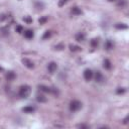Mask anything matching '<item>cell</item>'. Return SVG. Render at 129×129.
Segmentation results:
<instances>
[{
    "instance_id": "5bb4252c",
    "label": "cell",
    "mask_w": 129,
    "mask_h": 129,
    "mask_svg": "<svg viewBox=\"0 0 129 129\" xmlns=\"http://www.w3.org/2000/svg\"><path fill=\"white\" fill-rule=\"evenodd\" d=\"M111 62L109 61V59H105L104 61V68L105 69H107V70H110L111 69Z\"/></svg>"
},
{
    "instance_id": "ac0fdd59",
    "label": "cell",
    "mask_w": 129,
    "mask_h": 129,
    "mask_svg": "<svg viewBox=\"0 0 129 129\" xmlns=\"http://www.w3.org/2000/svg\"><path fill=\"white\" fill-rule=\"evenodd\" d=\"M98 43H99V41H98V39H96V38H94V39L91 40V45H92L93 48L98 47Z\"/></svg>"
},
{
    "instance_id": "7c38bea8",
    "label": "cell",
    "mask_w": 129,
    "mask_h": 129,
    "mask_svg": "<svg viewBox=\"0 0 129 129\" xmlns=\"http://www.w3.org/2000/svg\"><path fill=\"white\" fill-rule=\"evenodd\" d=\"M14 78H15V74L13 73V72H9V73L6 74V79L8 81H12Z\"/></svg>"
},
{
    "instance_id": "d6986e66",
    "label": "cell",
    "mask_w": 129,
    "mask_h": 129,
    "mask_svg": "<svg viewBox=\"0 0 129 129\" xmlns=\"http://www.w3.org/2000/svg\"><path fill=\"white\" fill-rule=\"evenodd\" d=\"M15 30H16V32H18V33H22V32H23V27H22L21 25H16Z\"/></svg>"
},
{
    "instance_id": "d4e9b609",
    "label": "cell",
    "mask_w": 129,
    "mask_h": 129,
    "mask_svg": "<svg viewBox=\"0 0 129 129\" xmlns=\"http://www.w3.org/2000/svg\"><path fill=\"white\" fill-rule=\"evenodd\" d=\"M56 49H59V50H61V49H63L64 47V44H59V45H56Z\"/></svg>"
},
{
    "instance_id": "2e32d148",
    "label": "cell",
    "mask_w": 129,
    "mask_h": 129,
    "mask_svg": "<svg viewBox=\"0 0 129 129\" xmlns=\"http://www.w3.org/2000/svg\"><path fill=\"white\" fill-rule=\"evenodd\" d=\"M70 49L72 50V52H80L81 48L78 47V45H73V44H71V45H70Z\"/></svg>"
},
{
    "instance_id": "ffe728a7",
    "label": "cell",
    "mask_w": 129,
    "mask_h": 129,
    "mask_svg": "<svg viewBox=\"0 0 129 129\" xmlns=\"http://www.w3.org/2000/svg\"><path fill=\"white\" fill-rule=\"evenodd\" d=\"M47 21H48V17H47V16L41 17V18H39V20H38V22H39L40 24H44Z\"/></svg>"
},
{
    "instance_id": "277c9868",
    "label": "cell",
    "mask_w": 129,
    "mask_h": 129,
    "mask_svg": "<svg viewBox=\"0 0 129 129\" xmlns=\"http://www.w3.org/2000/svg\"><path fill=\"white\" fill-rule=\"evenodd\" d=\"M57 69H58V64H57L56 63L52 62V63H49V64H48V72H49L50 74H54V72L57 71Z\"/></svg>"
},
{
    "instance_id": "6da1fadb",
    "label": "cell",
    "mask_w": 129,
    "mask_h": 129,
    "mask_svg": "<svg viewBox=\"0 0 129 129\" xmlns=\"http://www.w3.org/2000/svg\"><path fill=\"white\" fill-rule=\"evenodd\" d=\"M30 87L27 86V85H24V86H21L20 89H19V96L21 98H27L30 94Z\"/></svg>"
},
{
    "instance_id": "f546056e",
    "label": "cell",
    "mask_w": 129,
    "mask_h": 129,
    "mask_svg": "<svg viewBox=\"0 0 129 129\" xmlns=\"http://www.w3.org/2000/svg\"><path fill=\"white\" fill-rule=\"evenodd\" d=\"M1 71H3V69H2V68H0V72H1Z\"/></svg>"
},
{
    "instance_id": "3957f363",
    "label": "cell",
    "mask_w": 129,
    "mask_h": 129,
    "mask_svg": "<svg viewBox=\"0 0 129 129\" xmlns=\"http://www.w3.org/2000/svg\"><path fill=\"white\" fill-rule=\"evenodd\" d=\"M94 74L93 72H92V70H90V69H87V70L84 71V79L86 81H91L92 78H93Z\"/></svg>"
},
{
    "instance_id": "cb8c5ba5",
    "label": "cell",
    "mask_w": 129,
    "mask_h": 129,
    "mask_svg": "<svg viewBox=\"0 0 129 129\" xmlns=\"http://www.w3.org/2000/svg\"><path fill=\"white\" fill-rule=\"evenodd\" d=\"M6 19V15L5 14H0V22H2Z\"/></svg>"
},
{
    "instance_id": "484cf974",
    "label": "cell",
    "mask_w": 129,
    "mask_h": 129,
    "mask_svg": "<svg viewBox=\"0 0 129 129\" xmlns=\"http://www.w3.org/2000/svg\"><path fill=\"white\" fill-rule=\"evenodd\" d=\"M23 19H24V21H26V22H27V23H30V22H31V19H30L29 17H24Z\"/></svg>"
},
{
    "instance_id": "9a60e30c",
    "label": "cell",
    "mask_w": 129,
    "mask_h": 129,
    "mask_svg": "<svg viewBox=\"0 0 129 129\" xmlns=\"http://www.w3.org/2000/svg\"><path fill=\"white\" fill-rule=\"evenodd\" d=\"M84 39H85V35L83 33H78L76 35V40L77 41H83Z\"/></svg>"
},
{
    "instance_id": "7402d4cb",
    "label": "cell",
    "mask_w": 129,
    "mask_h": 129,
    "mask_svg": "<svg viewBox=\"0 0 129 129\" xmlns=\"http://www.w3.org/2000/svg\"><path fill=\"white\" fill-rule=\"evenodd\" d=\"M126 92V89L125 88H118L117 91H116V93L117 94H124Z\"/></svg>"
},
{
    "instance_id": "e0dca14e",
    "label": "cell",
    "mask_w": 129,
    "mask_h": 129,
    "mask_svg": "<svg viewBox=\"0 0 129 129\" xmlns=\"http://www.w3.org/2000/svg\"><path fill=\"white\" fill-rule=\"evenodd\" d=\"M127 27L128 26L126 24H124V23H117L116 24V28H118V29H126Z\"/></svg>"
},
{
    "instance_id": "83f0119b",
    "label": "cell",
    "mask_w": 129,
    "mask_h": 129,
    "mask_svg": "<svg viewBox=\"0 0 129 129\" xmlns=\"http://www.w3.org/2000/svg\"><path fill=\"white\" fill-rule=\"evenodd\" d=\"M79 127H82V128H89V126H87V125H79Z\"/></svg>"
},
{
    "instance_id": "7a4b0ae2",
    "label": "cell",
    "mask_w": 129,
    "mask_h": 129,
    "mask_svg": "<svg viewBox=\"0 0 129 129\" xmlns=\"http://www.w3.org/2000/svg\"><path fill=\"white\" fill-rule=\"evenodd\" d=\"M82 108V103L78 100H74L70 103V110L73 112H76V111H79V110Z\"/></svg>"
},
{
    "instance_id": "f1b7e54d",
    "label": "cell",
    "mask_w": 129,
    "mask_h": 129,
    "mask_svg": "<svg viewBox=\"0 0 129 129\" xmlns=\"http://www.w3.org/2000/svg\"><path fill=\"white\" fill-rule=\"evenodd\" d=\"M109 1H111V2H112V1H117V0H109Z\"/></svg>"
},
{
    "instance_id": "4316f807",
    "label": "cell",
    "mask_w": 129,
    "mask_h": 129,
    "mask_svg": "<svg viewBox=\"0 0 129 129\" xmlns=\"http://www.w3.org/2000/svg\"><path fill=\"white\" fill-rule=\"evenodd\" d=\"M128 118H129V117L127 116L125 119H124V120H123V124H127V123H128Z\"/></svg>"
},
{
    "instance_id": "30bf717a",
    "label": "cell",
    "mask_w": 129,
    "mask_h": 129,
    "mask_svg": "<svg viewBox=\"0 0 129 129\" xmlns=\"http://www.w3.org/2000/svg\"><path fill=\"white\" fill-rule=\"evenodd\" d=\"M34 110H35L34 107H32V106H26V107L22 109V111L25 113H32V112H34Z\"/></svg>"
},
{
    "instance_id": "ba28073f",
    "label": "cell",
    "mask_w": 129,
    "mask_h": 129,
    "mask_svg": "<svg viewBox=\"0 0 129 129\" xmlns=\"http://www.w3.org/2000/svg\"><path fill=\"white\" fill-rule=\"evenodd\" d=\"M36 100H38V102H39V103H45L48 101L47 97H44L43 95H38L36 96Z\"/></svg>"
},
{
    "instance_id": "603a6c76",
    "label": "cell",
    "mask_w": 129,
    "mask_h": 129,
    "mask_svg": "<svg viewBox=\"0 0 129 129\" xmlns=\"http://www.w3.org/2000/svg\"><path fill=\"white\" fill-rule=\"evenodd\" d=\"M68 1H69V0H59V6H61V7L64 6Z\"/></svg>"
},
{
    "instance_id": "5b68a950",
    "label": "cell",
    "mask_w": 129,
    "mask_h": 129,
    "mask_svg": "<svg viewBox=\"0 0 129 129\" xmlns=\"http://www.w3.org/2000/svg\"><path fill=\"white\" fill-rule=\"evenodd\" d=\"M22 63H23V64L26 67V68H28V69H32L34 67V64H33V63H32L30 59H22Z\"/></svg>"
},
{
    "instance_id": "4fadbf2b",
    "label": "cell",
    "mask_w": 129,
    "mask_h": 129,
    "mask_svg": "<svg viewBox=\"0 0 129 129\" xmlns=\"http://www.w3.org/2000/svg\"><path fill=\"white\" fill-rule=\"evenodd\" d=\"M105 48L106 49H111V48H113V43L111 40H107L106 41V43H105Z\"/></svg>"
},
{
    "instance_id": "52a82bcc",
    "label": "cell",
    "mask_w": 129,
    "mask_h": 129,
    "mask_svg": "<svg viewBox=\"0 0 129 129\" xmlns=\"http://www.w3.org/2000/svg\"><path fill=\"white\" fill-rule=\"evenodd\" d=\"M38 89L41 91V92H43V93H52L53 90L49 88V87L48 86H44V85H39L38 86Z\"/></svg>"
},
{
    "instance_id": "8fae6325",
    "label": "cell",
    "mask_w": 129,
    "mask_h": 129,
    "mask_svg": "<svg viewBox=\"0 0 129 129\" xmlns=\"http://www.w3.org/2000/svg\"><path fill=\"white\" fill-rule=\"evenodd\" d=\"M72 13L75 15H80V14H82V10L79 7H73L72 8Z\"/></svg>"
},
{
    "instance_id": "8992f818",
    "label": "cell",
    "mask_w": 129,
    "mask_h": 129,
    "mask_svg": "<svg viewBox=\"0 0 129 129\" xmlns=\"http://www.w3.org/2000/svg\"><path fill=\"white\" fill-rule=\"evenodd\" d=\"M95 80H96V82H98V83H102L105 80L104 76L102 75V73H101V72H96V74H95Z\"/></svg>"
},
{
    "instance_id": "44dd1931",
    "label": "cell",
    "mask_w": 129,
    "mask_h": 129,
    "mask_svg": "<svg viewBox=\"0 0 129 129\" xmlns=\"http://www.w3.org/2000/svg\"><path fill=\"white\" fill-rule=\"evenodd\" d=\"M50 34H52V32H50V31H45L44 32V34L43 35V39H47V38H49V36H50Z\"/></svg>"
},
{
    "instance_id": "9c48e42d",
    "label": "cell",
    "mask_w": 129,
    "mask_h": 129,
    "mask_svg": "<svg viewBox=\"0 0 129 129\" xmlns=\"http://www.w3.org/2000/svg\"><path fill=\"white\" fill-rule=\"evenodd\" d=\"M33 35H34L33 31H32V30H30V29H28V30L24 31V36H25L26 38L30 39V38H33Z\"/></svg>"
}]
</instances>
